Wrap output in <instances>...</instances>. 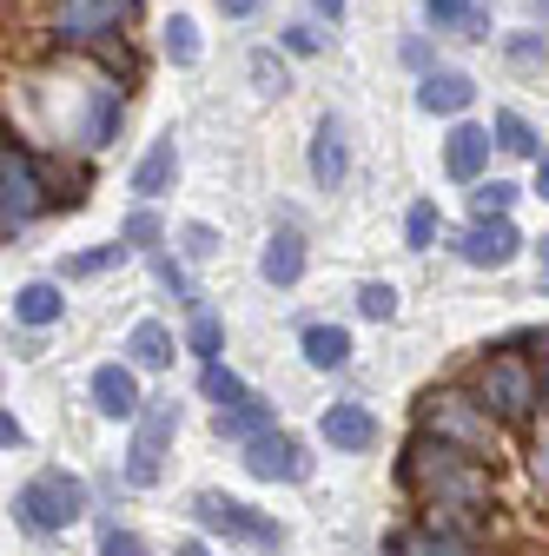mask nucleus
<instances>
[{"mask_svg": "<svg viewBox=\"0 0 549 556\" xmlns=\"http://www.w3.org/2000/svg\"><path fill=\"white\" fill-rule=\"evenodd\" d=\"M397 483H404V497H418L431 530H450V536H470V543L490 530L497 483H490L484 457H470V451H457L431 431H410L404 457H397Z\"/></svg>", "mask_w": 549, "mask_h": 556, "instance_id": "obj_1", "label": "nucleus"}, {"mask_svg": "<svg viewBox=\"0 0 549 556\" xmlns=\"http://www.w3.org/2000/svg\"><path fill=\"white\" fill-rule=\"evenodd\" d=\"M418 431H431V438H444V444H457L470 457H484V464L497 457V417L484 410L476 391H457V384H437V391L418 397Z\"/></svg>", "mask_w": 549, "mask_h": 556, "instance_id": "obj_2", "label": "nucleus"}, {"mask_svg": "<svg viewBox=\"0 0 549 556\" xmlns=\"http://www.w3.org/2000/svg\"><path fill=\"white\" fill-rule=\"evenodd\" d=\"M47 205H53V192H47V166L34 160L27 139H14V126H8V139H0V232H8V245L47 213Z\"/></svg>", "mask_w": 549, "mask_h": 556, "instance_id": "obj_3", "label": "nucleus"}, {"mask_svg": "<svg viewBox=\"0 0 549 556\" xmlns=\"http://www.w3.org/2000/svg\"><path fill=\"white\" fill-rule=\"evenodd\" d=\"M470 391L484 397V410L497 417V425H529L536 404H542V378H536V365H529L523 352H510V344H497V352L476 365Z\"/></svg>", "mask_w": 549, "mask_h": 556, "instance_id": "obj_4", "label": "nucleus"}, {"mask_svg": "<svg viewBox=\"0 0 549 556\" xmlns=\"http://www.w3.org/2000/svg\"><path fill=\"white\" fill-rule=\"evenodd\" d=\"M80 510H87V483L74 470H40V477H27L21 491H14V517L34 536H60Z\"/></svg>", "mask_w": 549, "mask_h": 556, "instance_id": "obj_5", "label": "nucleus"}, {"mask_svg": "<svg viewBox=\"0 0 549 556\" xmlns=\"http://www.w3.org/2000/svg\"><path fill=\"white\" fill-rule=\"evenodd\" d=\"M186 510H192L199 530H213V536H226V543H245V549H285V530H279V523L258 517V510L239 504V497H226V491H199Z\"/></svg>", "mask_w": 549, "mask_h": 556, "instance_id": "obj_6", "label": "nucleus"}, {"mask_svg": "<svg viewBox=\"0 0 549 556\" xmlns=\"http://www.w3.org/2000/svg\"><path fill=\"white\" fill-rule=\"evenodd\" d=\"M179 431V404L173 397H146V410L132 417V444H126V483L132 491H153L166 477V444Z\"/></svg>", "mask_w": 549, "mask_h": 556, "instance_id": "obj_7", "label": "nucleus"}, {"mask_svg": "<svg viewBox=\"0 0 549 556\" xmlns=\"http://www.w3.org/2000/svg\"><path fill=\"white\" fill-rule=\"evenodd\" d=\"M132 14H140V0H60L53 40H66V47H106Z\"/></svg>", "mask_w": 549, "mask_h": 556, "instance_id": "obj_8", "label": "nucleus"}, {"mask_svg": "<svg viewBox=\"0 0 549 556\" xmlns=\"http://www.w3.org/2000/svg\"><path fill=\"white\" fill-rule=\"evenodd\" d=\"M450 252H457L463 265H476V271H503V265L523 252V232H516L510 213H503V219H470V226L450 239Z\"/></svg>", "mask_w": 549, "mask_h": 556, "instance_id": "obj_9", "label": "nucleus"}, {"mask_svg": "<svg viewBox=\"0 0 549 556\" xmlns=\"http://www.w3.org/2000/svg\"><path fill=\"white\" fill-rule=\"evenodd\" d=\"M245 451V470L258 477V483H305L311 477V457H305V444L298 438H285V431H265V438H252V444H239Z\"/></svg>", "mask_w": 549, "mask_h": 556, "instance_id": "obj_10", "label": "nucleus"}, {"mask_svg": "<svg viewBox=\"0 0 549 556\" xmlns=\"http://www.w3.org/2000/svg\"><path fill=\"white\" fill-rule=\"evenodd\" d=\"M490 147H497V132H490V126L457 119L450 139H444V173L463 179V186H476V179H484V166H490Z\"/></svg>", "mask_w": 549, "mask_h": 556, "instance_id": "obj_11", "label": "nucleus"}, {"mask_svg": "<svg viewBox=\"0 0 549 556\" xmlns=\"http://www.w3.org/2000/svg\"><path fill=\"white\" fill-rule=\"evenodd\" d=\"M318 438H324L331 451L358 457V451H371V444H378V417H371L365 404H324V417H318Z\"/></svg>", "mask_w": 549, "mask_h": 556, "instance_id": "obj_12", "label": "nucleus"}, {"mask_svg": "<svg viewBox=\"0 0 549 556\" xmlns=\"http://www.w3.org/2000/svg\"><path fill=\"white\" fill-rule=\"evenodd\" d=\"M140 365H100L93 378H87V391H93V410L100 417H140L146 410V397H140V378H132Z\"/></svg>", "mask_w": 549, "mask_h": 556, "instance_id": "obj_13", "label": "nucleus"}, {"mask_svg": "<svg viewBox=\"0 0 549 556\" xmlns=\"http://www.w3.org/2000/svg\"><path fill=\"white\" fill-rule=\"evenodd\" d=\"M213 431L226 438V444H252V438H265V431H279V410H271V397H239V404H219V417H213Z\"/></svg>", "mask_w": 549, "mask_h": 556, "instance_id": "obj_14", "label": "nucleus"}, {"mask_svg": "<svg viewBox=\"0 0 549 556\" xmlns=\"http://www.w3.org/2000/svg\"><path fill=\"white\" fill-rule=\"evenodd\" d=\"M470 100H476V80L457 74V66H431V74L418 80V106H424V113L457 119V113H470Z\"/></svg>", "mask_w": 549, "mask_h": 556, "instance_id": "obj_15", "label": "nucleus"}, {"mask_svg": "<svg viewBox=\"0 0 549 556\" xmlns=\"http://www.w3.org/2000/svg\"><path fill=\"white\" fill-rule=\"evenodd\" d=\"M424 21L457 40H490V8L484 0H424Z\"/></svg>", "mask_w": 549, "mask_h": 556, "instance_id": "obj_16", "label": "nucleus"}, {"mask_svg": "<svg viewBox=\"0 0 549 556\" xmlns=\"http://www.w3.org/2000/svg\"><path fill=\"white\" fill-rule=\"evenodd\" d=\"M258 278H265V286H279V292L305 278V239H298L292 226L265 239V252H258Z\"/></svg>", "mask_w": 549, "mask_h": 556, "instance_id": "obj_17", "label": "nucleus"}, {"mask_svg": "<svg viewBox=\"0 0 549 556\" xmlns=\"http://www.w3.org/2000/svg\"><path fill=\"white\" fill-rule=\"evenodd\" d=\"M345 173H352V160H345V126L318 119V132H311V179L324 192H337V186H345Z\"/></svg>", "mask_w": 549, "mask_h": 556, "instance_id": "obj_18", "label": "nucleus"}, {"mask_svg": "<svg viewBox=\"0 0 549 556\" xmlns=\"http://www.w3.org/2000/svg\"><path fill=\"white\" fill-rule=\"evenodd\" d=\"M119 119H126V100H119V87H87V119H80V147H87V153H100L106 139L119 132Z\"/></svg>", "mask_w": 549, "mask_h": 556, "instance_id": "obj_19", "label": "nucleus"}, {"mask_svg": "<svg viewBox=\"0 0 549 556\" xmlns=\"http://www.w3.org/2000/svg\"><path fill=\"white\" fill-rule=\"evenodd\" d=\"M60 318H66V292L53 286V278H34V286L14 292V325L47 331V325H60Z\"/></svg>", "mask_w": 549, "mask_h": 556, "instance_id": "obj_20", "label": "nucleus"}, {"mask_svg": "<svg viewBox=\"0 0 549 556\" xmlns=\"http://www.w3.org/2000/svg\"><path fill=\"white\" fill-rule=\"evenodd\" d=\"M173 325H159V318H140L126 331V365H140V371H166L173 365Z\"/></svg>", "mask_w": 549, "mask_h": 556, "instance_id": "obj_21", "label": "nucleus"}, {"mask_svg": "<svg viewBox=\"0 0 549 556\" xmlns=\"http://www.w3.org/2000/svg\"><path fill=\"white\" fill-rule=\"evenodd\" d=\"M173 179H179V147H173V132H159L153 147H146V160L132 166V192H140V199H159Z\"/></svg>", "mask_w": 549, "mask_h": 556, "instance_id": "obj_22", "label": "nucleus"}, {"mask_svg": "<svg viewBox=\"0 0 549 556\" xmlns=\"http://www.w3.org/2000/svg\"><path fill=\"white\" fill-rule=\"evenodd\" d=\"M298 344H305V358H311L318 371H345V365H352V331H345V325H305Z\"/></svg>", "mask_w": 549, "mask_h": 556, "instance_id": "obj_23", "label": "nucleus"}, {"mask_svg": "<svg viewBox=\"0 0 549 556\" xmlns=\"http://www.w3.org/2000/svg\"><path fill=\"white\" fill-rule=\"evenodd\" d=\"M490 132H497V153H510V160H529V166L542 160V139H536V126H529L523 113H510V106H503V113L490 119Z\"/></svg>", "mask_w": 549, "mask_h": 556, "instance_id": "obj_24", "label": "nucleus"}, {"mask_svg": "<svg viewBox=\"0 0 549 556\" xmlns=\"http://www.w3.org/2000/svg\"><path fill=\"white\" fill-rule=\"evenodd\" d=\"M186 352H192L199 365H213V358L226 352V318H219L213 305H192V325H186Z\"/></svg>", "mask_w": 549, "mask_h": 556, "instance_id": "obj_25", "label": "nucleus"}, {"mask_svg": "<svg viewBox=\"0 0 549 556\" xmlns=\"http://www.w3.org/2000/svg\"><path fill=\"white\" fill-rule=\"evenodd\" d=\"M119 239H126L132 252H153V245L166 239V219L153 213V199H140V205H132V213L119 219Z\"/></svg>", "mask_w": 549, "mask_h": 556, "instance_id": "obj_26", "label": "nucleus"}, {"mask_svg": "<svg viewBox=\"0 0 549 556\" xmlns=\"http://www.w3.org/2000/svg\"><path fill=\"white\" fill-rule=\"evenodd\" d=\"M437 232H444L437 199H418V205L404 213V245H410V252H431V245H437Z\"/></svg>", "mask_w": 549, "mask_h": 556, "instance_id": "obj_27", "label": "nucleus"}, {"mask_svg": "<svg viewBox=\"0 0 549 556\" xmlns=\"http://www.w3.org/2000/svg\"><path fill=\"white\" fill-rule=\"evenodd\" d=\"M470 213H476V219H503V213H516V186H510V179H476Z\"/></svg>", "mask_w": 549, "mask_h": 556, "instance_id": "obj_28", "label": "nucleus"}, {"mask_svg": "<svg viewBox=\"0 0 549 556\" xmlns=\"http://www.w3.org/2000/svg\"><path fill=\"white\" fill-rule=\"evenodd\" d=\"M199 391L213 397V404H239V397H252V384H245L239 371H226L219 358H213V365H199Z\"/></svg>", "mask_w": 549, "mask_h": 556, "instance_id": "obj_29", "label": "nucleus"}, {"mask_svg": "<svg viewBox=\"0 0 549 556\" xmlns=\"http://www.w3.org/2000/svg\"><path fill=\"white\" fill-rule=\"evenodd\" d=\"M199 53H205V47H199V27H192L186 14H173V21H166V60H173V66H199Z\"/></svg>", "mask_w": 549, "mask_h": 556, "instance_id": "obj_30", "label": "nucleus"}, {"mask_svg": "<svg viewBox=\"0 0 549 556\" xmlns=\"http://www.w3.org/2000/svg\"><path fill=\"white\" fill-rule=\"evenodd\" d=\"M126 252H132L126 239H113V245H93V252H80V258H66V278H100V271H113Z\"/></svg>", "mask_w": 549, "mask_h": 556, "instance_id": "obj_31", "label": "nucleus"}, {"mask_svg": "<svg viewBox=\"0 0 549 556\" xmlns=\"http://www.w3.org/2000/svg\"><path fill=\"white\" fill-rule=\"evenodd\" d=\"M358 312L365 318H397V286H391V278H365V286H358Z\"/></svg>", "mask_w": 549, "mask_h": 556, "instance_id": "obj_32", "label": "nucleus"}, {"mask_svg": "<svg viewBox=\"0 0 549 556\" xmlns=\"http://www.w3.org/2000/svg\"><path fill=\"white\" fill-rule=\"evenodd\" d=\"M279 47L298 53V60H305V53H324V27H318V21H292V27L279 34Z\"/></svg>", "mask_w": 549, "mask_h": 556, "instance_id": "obj_33", "label": "nucleus"}, {"mask_svg": "<svg viewBox=\"0 0 549 556\" xmlns=\"http://www.w3.org/2000/svg\"><path fill=\"white\" fill-rule=\"evenodd\" d=\"M179 245H186V258H213L219 252V226L192 219V226H179Z\"/></svg>", "mask_w": 549, "mask_h": 556, "instance_id": "obj_34", "label": "nucleus"}, {"mask_svg": "<svg viewBox=\"0 0 549 556\" xmlns=\"http://www.w3.org/2000/svg\"><path fill=\"white\" fill-rule=\"evenodd\" d=\"M252 80H258V93H285V66H279V53H252Z\"/></svg>", "mask_w": 549, "mask_h": 556, "instance_id": "obj_35", "label": "nucleus"}, {"mask_svg": "<svg viewBox=\"0 0 549 556\" xmlns=\"http://www.w3.org/2000/svg\"><path fill=\"white\" fill-rule=\"evenodd\" d=\"M153 278H159L173 299H192V278H186V265H179V258H166V252H159V258H153Z\"/></svg>", "mask_w": 549, "mask_h": 556, "instance_id": "obj_36", "label": "nucleus"}, {"mask_svg": "<svg viewBox=\"0 0 549 556\" xmlns=\"http://www.w3.org/2000/svg\"><path fill=\"white\" fill-rule=\"evenodd\" d=\"M510 60L516 66H542L549 60V40L542 34H510Z\"/></svg>", "mask_w": 549, "mask_h": 556, "instance_id": "obj_37", "label": "nucleus"}, {"mask_svg": "<svg viewBox=\"0 0 549 556\" xmlns=\"http://www.w3.org/2000/svg\"><path fill=\"white\" fill-rule=\"evenodd\" d=\"M100 556H146V543L132 536V530H106L100 536Z\"/></svg>", "mask_w": 549, "mask_h": 556, "instance_id": "obj_38", "label": "nucleus"}, {"mask_svg": "<svg viewBox=\"0 0 549 556\" xmlns=\"http://www.w3.org/2000/svg\"><path fill=\"white\" fill-rule=\"evenodd\" d=\"M529 477H536V491L549 497V431H542V438L529 444Z\"/></svg>", "mask_w": 549, "mask_h": 556, "instance_id": "obj_39", "label": "nucleus"}, {"mask_svg": "<svg viewBox=\"0 0 549 556\" xmlns=\"http://www.w3.org/2000/svg\"><path fill=\"white\" fill-rule=\"evenodd\" d=\"M0 444H8V451H21V444H27V431H21V417H14V410L0 417Z\"/></svg>", "mask_w": 549, "mask_h": 556, "instance_id": "obj_40", "label": "nucleus"}, {"mask_svg": "<svg viewBox=\"0 0 549 556\" xmlns=\"http://www.w3.org/2000/svg\"><path fill=\"white\" fill-rule=\"evenodd\" d=\"M258 8H265V0H219L226 21H245V14H258Z\"/></svg>", "mask_w": 549, "mask_h": 556, "instance_id": "obj_41", "label": "nucleus"}, {"mask_svg": "<svg viewBox=\"0 0 549 556\" xmlns=\"http://www.w3.org/2000/svg\"><path fill=\"white\" fill-rule=\"evenodd\" d=\"M311 8H318L324 21H337V14H345V0H311Z\"/></svg>", "mask_w": 549, "mask_h": 556, "instance_id": "obj_42", "label": "nucleus"}, {"mask_svg": "<svg viewBox=\"0 0 549 556\" xmlns=\"http://www.w3.org/2000/svg\"><path fill=\"white\" fill-rule=\"evenodd\" d=\"M536 192H542V199H549V153H542V160H536Z\"/></svg>", "mask_w": 549, "mask_h": 556, "instance_id": "obj_43", "label": "nucleus"}, {"mask_svg": "<svg viewBox=\"0 0 549 556\" xmlns=\"http://www.w3.org/2000/svg\"><path fill=\"white\" fill-rule=\"evenodd\" d=\"M173 556H205V543H179V549H173Z\"/></svg>", "mask_w": 549, "mask_h": 556, "instance_id": "obj_44", "label": "nucleus"}, {"mask_svg": "<svg viewBox=\"0 0 549 556\" xmlns=\"http://www.w3.org/2000/svg\"><path fill=\"white\" fill-rule=\"evenodd\" d=\"M536 258H542V278H549V239H536Z\"/></svg>", "mask_w": 549, "mask_h": 556, "instance_id": "obj_45", "label": "nucleus"}, {"mask_svg": "<svg viewBox=\"0 0 549 556\" xmlns=\"http://www.w3.org/2000/svg\"><path fill=\"white\" fill-rule=\"evenodd\" d=\"M536 14H542V21H549V0H536Z\"/></svg>", "mask_w": 549, "mask_h": 556, "instance_id": "obj_46", "label": "nucleus"}, {"mask_svg": "<svg viewBox=\"0 0 549 556\" xmlns=\"http://www.w3.org/2000/svg\"><path fill=\"white\" fill-rule=\"evenodd\" d=\"M542 404H549V371H542Z\"/></svg>", "mask_w": 549, "mask_h": 556, "instance_id": "obj_47", "label": "nucleus"}]
</instances>
